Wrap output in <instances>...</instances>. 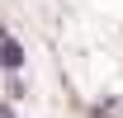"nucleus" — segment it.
Masks as SVG:
<instances>
[{"label":"nucleus","mask_w":123,"mask_h":118,"mask_svg":"<svg viewBox=\"0 0 123 118\" xmlns=\"http://www.w3.org/2000/svg\"><path fill=\"white\" fill-rule=\"evenodd\" d=\"M0 118H14V109H10V104H0Z\"/></svg>","instance_id":"f03ea898"},{"label":"nucleus","mask_w":123,"mask_h":118,"mask_svg":"<svg viewBox=\"0 0 123 118\" xmlns=\"http://www.w3.org/2000/svg\"><path fill=\"white\" fill-rule=\"evenodd\" d=\"M0 61H5L10 71H19V66H24V47H19L14 38L5 33V29H0Z\"/></svg>","instance_id":"f257e3e1"}]
</instances>
